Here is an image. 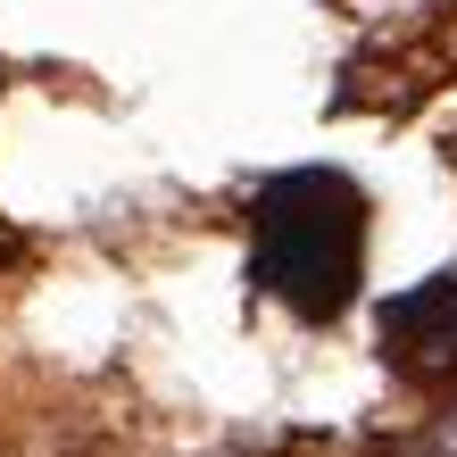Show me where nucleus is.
I'll use <instances>...</instances> for the list:
<instances>
[{
    "mask_svg": "<svg viewBox=\"0 0 457 457\" xmlns=\"http://www.w3.org/2000/svg\"><path fill=\"white\" fill-rule=\"evenodd\" d=\"M383 341L399 358H457V266L383 308Z\"/></svg>",
    "mask_w": 457,
    "mask_h": 457,
    "instance_id": "obj_2",
    "label": "nucleus"
},
{
    "mask_svg": "<svg viewBox=\"0 0 457 457\" xmlns=\"http://www.w3.org/2000/svg\"><path fill=\"white\" fill-rule=\"evenodd\" d=\"M366 275V192L341 167H291L266 175L250 200V283L266 300H283L308 325L358 300Z\"/></svg>",
    "mask_w": 457,
    "mask_h": 457,
    "instance_id": "obj_1",
    "label": "nucleus"
}]
</instances>
